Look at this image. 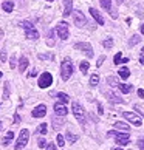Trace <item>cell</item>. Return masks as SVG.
Listing matches in <instances>:
<instances>
[{"label": "cell", "mask_w": 144, "mask_h": 150, "mask_svg": "<svg viewBox=\"0 0 144 150\" xmlns=\"http://www.w3.org/2000/svg\"><path fill=\"white\" fill-rule=\"evenodd\" d=\"M107 136L109 138H115V141L118 146H127L130 142V135L129 133H116V132H107Z\"/></svg>", "instance_id": "6da1fadb"}, {"label": "cell", "mask_w": 144, "mask_h": 150, "mask_svg": "<svg viewBox=\"0 0 144 150\" xmlns=\"http://www.w3.org/2000/svg\"><path fill=\"white\" fill-rule=\"evenodd\" d=\"M71 74H73V64H71L70 59H64L62 64H60V76H62L64 81H68Z\"/></svg>", "instance_id": "7a4b0ae2"}, {"label": "cell", "mask_w": 144, "mask_h": 150, "mask_svg": "<svg viewBox=\"0 0 144 150\" xmlns=\"http://www.w3.org/2000/svg\"><path fill=\"white\" fill-rule=\"evenodd\" d=\"M71 110H73V115H74V118L77 119V122L84 124L85 122V110L82 108V105L74 101L73 104H71Z\"/></svg>", "instance_id": "3957f363"}, {"label": "cell", "mask_w": 144, "mask_h": 150, "mask_svg": "<svg viewBox=\"0 0 144 150\" xmlns=\"http://www.w3.org/2000/svg\"><path fill=\"white\" fill-rule=\"evenodd\" d=\"M28 139H30V132L26 130V129H23L20 132V135H19V138H17V142H16V150H22V149H25V146L28 144Z\"/></svg>", "instance_id": "277c9868"}, {"label": "cell", "mask_w": 144, "mask_h": 150, "mask_svg": "<svg viewBox=\"0 0 144 150\" xmlns=\"http://www.w3.org/2000/svg\"><path fill=\"white\" fill-rule=\"evenodd\" d=\"M56 33H57V36L62 39V40H67L68 39V23L67 22H59L57 26H56Z\"/></svg>", "instance_id": "5b68a950"}, {"label": "cell", "mask_w": 144, "mask_h": 150, "mask_svg": "<svg viewBox=\"0 0 144 150\" xmlns=\"http://www.w3.org/2000/svg\"><path fill=\"white\" fill-rule=\"evenodd\" d=\"M73 20H74V25L77 28H84L87 25V20H85V16L82 14V11H73Z\"/></svg>", "instance_id": "8992f818"}, {"label": "cell", "mask_w": 144, "mask_h": 150, "mask_svg": "<svg viewBox=\"0 0 144 150\" xmlns=\"http://www.w3.org/2000/svg\"><path fill=\"white\" fill-rule=\"evenodd\" d=\"M51 84H53V76H51V73H47V71H45V73H42V76L39 77V84H37V85L40 87V88H48Z\"/></svg>", "instance_id": "52a82bcc"}, {"label": "cell", "mask_w": 144, "mask_h": 150, "mask_svg": "<svg viewBox=\"0 0 144 150\" xmlns=\"http://www.w3.org/2000/svg\"><path fill=\"white\" fill-rule=\"evenodd\" d=\"M123 116L129 121V122H132L135 127H140L141 124H143V119H141V116H138V115H135V113H132V112H124L123 113Z\"/></svg>", "instance_id": "ba28073f"}, {"label": "cell", "mask_w": 144, "mask_h": 150, "mask_svg": "<svg viewBox=\"0 0 144 150\" xmlns=\"http://www.w3.org/2000/svg\"><path fill=\"white\" fill-rule=\"evenodd\" d=\"M74 48H76V50H81V51H84L88 57H92V56H93L92 45H90V43H87V42H79V43H76Z\"/></svg>", "instance_id": "9c48e42d"}, {"label": "cell", "mask_w": 144, "mask_h": 150, "mask_svg": "<svg viewBox=\"0 0 144 150\" xmlns=\"http://www.w3.org/2000/svg\"><path fill=\"white\" fill-rule=\"evenodd\" d=\"M47 115V107L43 104H40V105H37V107L33 110V113H31V116L33 118H43V116Z\"/></svg>", "instance_id": "30bf717a"}, {"label": "cell", "mask_w": 144, "mask_h": 150, "mask_svg": "<svg viewBox=\"0 0 144 150\" xmlns=\"http://www.w3.org/2000/svg\"><path fill=\"white\" fill-rule=\"evenodd\" d=\"M104 94L107 96V99H109L110 102H113V104H124V99L123 98H118L115 93H112L110 90H106V91H104Z\"/></svg>", "instance_id": "8fae6325"}, {"label": "cell", "mask_w": 144, "mask_h": 150, "mask_svg": "<svg viewBox=\"0 0 144 150\" xmlns=\"http://www.w3.org/2000/svg\"><path fill=\"white\" fill-rule=\"evenodd\" d=\"M101 5H102V8L106 9V11H109L110 16H112L113 19L118 17V14H116V13H115V9L112 8V0H101Z\"/></svg>", "instance_id": "7c38bea8"}, {"label": "cell", "mask_w": 144, "mask_h": 150, "mask_svg": "<svg viewBox=\"0 0 144 150\" xmlns=\"http://www.w3.org/2000/svg\"><path fill=\"white\" fill-rule=\"evenodd\" d=\"M54 113H56L57 116H65L68 113V110H67V107H65L62 102H56L54 104Z\"/></svg>", "instance_id": "4fadbf2b"}, {"label": "cell", "mask_w": 144, "mask_h": 150, "mask_svg": "<svg viewBox=\"0 0 144 150\" xmlns=\"http://www.w3.org/2000/svg\"><path fill=\"white\" fill-rule=\"evenodd\" d=\"M64 5H65V9H64V17H68V16L73 13V0H64Z\"/></svg>", "instance_id": "5bb4252c"}, {"label": "cell", "mask_w": 144, "mask_h": 150, "mask_svg": "<svg viewBox=\"0 0 144 150\" xmlns=\"http://www.w3.org/2000/svg\"><path fill=\"white\" fill-rule=\"evenodd\" d=\"M90 14L93 16V19L96 20V23H98V25H104V19H102V16L99 14V11H98V9L90 8Z\"/></svg>", "instance_id": "9a60e30c"}, {"label": "cell", "mask_w": 144, "mask_h": 150, "mask_svg": "<svg viewBox=\"0 0 144 150\" xmlns=\"http://www.w3.org/2000/svg\"><path fill=\"white\" fill-rule=\"evenodd\" d=\"M25 36H26V39L37 40V39H39V33H37L34 28H30V30H25Z\"/></svg>", "instance_id": "2e32d148"}, {"label": "cell", "mask_w": 144, "mask_h": 150, "mask_svg": "<svg viewBox=\"0 0 144 150\" xmlns=\"http://www.w3.org/2000/svg\"><path fill=\"white\" fill-rule=\"evenodd\" d=\"M64 124H65V121H64L62 118H60V116H57V115H56V116L53 118V127H54L56 130H59Z\"/></svg>", "instance_id": "e0dca14e"}, {"label": "cell", "mask_w": 144, "mask_h": 150, "mask_svg": "<svg viewBox=\"0 0 144 150\" xmlns=\"http://www.w3.org/2000/svg\"><path fill=\"white\" fill-rule=\"evenodd\" d=\"M28 64H30V60L26 57H20V64H19V71H20V73H23V71L26 70Z\"/></svg>", "instance_id": "ac0fdd59"}, {"label": "cell", "mask_w": 144, "mask_h": 150, "mask_svg": "<svg viewBox=\"0 0 144 150\" xmlns=\"http://www.w3.org/2000/svg\"><path fill=\"white\" fill-rule=\"evenodd\" d=\"M118 88H119V90L123 91L124 94L130 93L132 90H133V87H132V85H129V84H119V85H118Z\"/></svg>", "instance_id": "d6986e66"}, {"label": "cell", "mask_w": 144, "mask_h": 150, "mask_svg": "<svg viewBox=\"0 0 144 150\" xmlns=\"http://www.w3.org/2000/svg\"><path fill=\"white\" fill-rule=\"evenodd\" d=\"M115 129H118V130H124V132H129V124H126V122H115Z\"/></svg>", "instance_id": "ffe728a7"}, {"label": "cell", "mask_w": 144, "mask_h": 150, "mask_svg": "<svg viewBox=\"0 0 144 150\" xmlns=\"http://www.w3.org/2000/svg\"><path fill=\"white\" fill-rule=\"evenodd\" d=\"M107 84H110L112 87H118V85L121 84V82H119L118 77H115V76H109V77H107Z\"/></svg>", "instance_id": "44dd1931"}, {"label": "cell", "mask_w": 144, "mask_h": 150, "mask_svg": "<svg viewBox=\"0 0 144 150\" xmlns=\"http://www.w3.org/2000/svg\"><path fill=\"white\" fill-rule=\"evenodd\" d=\"M2 8H3L5 13H11V11L14 9V3H13V2H3Z\"/></svg>", "instance_id": "7402d4cb"}, {"label": "cell", "mask_w": 144, "mask_h": 150, "mask_svg": "<svg viewBox=\"0 0 144 150\" xmlns=\"http://www.w3.org/2000/svg\"><path fill=\"white\" fill-rule=\"evenodd\" d=\"M119 77H123V79H127V77L130 76V71H129V68H126V67H123V68H119Z\"/></svg>", "instance_id": "603a6c76"}, {"label": "cell", "mask_w": 144, "mask_h": 150, "mask_svg": "<svg viewBox=\"0 0 144 150\" xmlns=\"http://www.w3.org/2000/svg\"><path fill=\"white\" fill-rule=\"evenodd\" d=\"M88 67H90V64H88L87 60H82V62H81V65H79V70H81V73H82V74H87Z\"/></svg>", "instance_id": "cb8c5ba5"}, {"label": "cell", "mask_w": 144, "mask_h": 150, "mask_svg": "<svg viewBox=\"0 0 144 150\" xmlns=\"http://www.w3.org/2000/svg\"><path fill=\"white\" fill-rule=\"evenodd\" d=\"M57 101L62 102V104H67L70 101V98H68V94H65V93H57Z\"/></svg>", "instance_id": "d4e9b609"}, {"label": "cell", "mask_w": 144, "mask_h": 150, "mask_svg": "<svg viewBox=\"0 0 144 150\" xmlns=\"http://www.w3.org/2000/svg\"><path fill=\"white\" fill-rule=\"evenodd\" d=\"M13 138H14V133L13 132H8L6 136H5V139H3V146H8V144L13 141Z\"/></svg>", "instance_id": "484cf974"}, {"label": "cell", "mask_w": 144, "mask_h": 150, "mask_svg": "<svg viewBox=\"0 0 144 150\" xmlns=\"http://www.w3.org/2000/svg\"><path fill=\"white\" fill-rule=\"evenodd\" d=\"M141 42V36H132V39L129 40V45L130 47H135L136 43H140Z\"/></svg>", "instance_id": "4316f807"}, {"label": "cell", "mask_w": 144, "mask_h": 150, "mask_svg": "<svg viewBox=\"0 0 144 150\" xmlns=\"http://www.w3.org/2000/svg\"><path fill=\"white\" fill-rule=\"evenodd\" d=\"M47 130H48V127H47L45 122H42V124L37 127V133H40V135H47Z\"/></svg>", "instance_id": "83f0119b"}, {"label": "cell", "mask_w": 144, "mask_h": 150, "mask_svg": "<svg viewBox=\"0 0 144 150\" xmlns=\"http://www.w3.org/2000/svg\"><path fill=\"white\" fill-rule=\"evenodd\" d=\"M98 84H99V74H93L90 77V85L92 87H96Z\"/></svg>", "instance_id": "f1b7e54d"}, {"label": "cell", "mask_w": 144, "mask_h": 150, "mask_svg": "<svg viewBox=\"0 0 144 150\" xmlns=\"http://www.w3.org/2000/svg\"><path fill=\"white\" fill-rule=\"evenodd\" d=\"M67 139H68V142H70V144H74V142L77 141V136H76V135H73L71 132H67Z\"/></svg>", "instance_id": "f546056e"}, {"label": "cell", "mask_w": 144, "mask_h": 150, "mask_svg": "<svg viewBox=\"0 0 144 150\" xmlns=\"http://www.w3.org/2000/svg\"><path fill=\"white\" fill-rule=\"evenodd\" d=\"M39 59H40V60H45V59H48V60H53V59H54V54H53V53H47V54H39Z\"/></svg>", "instance_id": "4dcf8cb0"}, {"label": "cell", "mask_w": 144, "mask_h": 150, "mask_svg": "<svg viewBox=\"0 0 144 150\" xmlns=\"http://www.w3.org/2000/svg\"><path fill=\"white\" fill-rule=\"evenodd\" d=\"M9 98V82H5V87H3V99H8Z\"/></svg>", "instance_id": "1f68e13d"}, {"label": "cell", "mask_w": 144, "mask_h": 150, "mask_svg": "<svg viewBox=\"0 0 144 150\" xmlns=\"http://www.w3.org/2000/svg\"><path fill=\"white\" fill-rule=\"evenodd\" d=\"M53 34H54V31H53V30L48 33V39H47V43H48L50 47H53V45H54V37H53Z\"/></svg>", "instance_id": "d6a6232c"}, {"label": "cell", "mask_w": 144, "mask_h": 150, "mask_svg": "<svg viewBox=\"0 0 144 150\" xmlns=\"http://www.w3.org/2000/svg\"><path fill=\"white\" fill-rule=\"evenodd\" d=\"M102 45H104V48H107V50H110L113 47V39H106V40L102 42Z\"/></svg>", "instance_id": "836d02e7"}, {"label": "cell", "mask_w": 144, "mask_h": 150, "mask_svg": "<svg viewBox=\"0 0 144 150\" xmlns=\"http://www.w3.org/2000/svg\"><path fill=\"white\" fill-rule=\"evenodd\" d=\"M121 59H123V53L119 51V53H116V54H115L113 64H115V65H119V62H121Z\"/></svg>", "instance_id": "e575fe53"}, {"label": "cell", "mask_w": 144, "mask_h": 150, "mask_svg": "<svg viewBox=\"0 0 144 150\" xmlns=\"http://www.w3.org/2000/svg\"><path fill=\"white\" fill-rule=\"evenodd\" d=\"M16 60H17V56H16V54H13V56H11V59H9V67H11V68H16V65H17V62H16Z\"/></svg>", "instance_id": "d590c367"}, {"label": "cell", "mask_w": 144, "mask_h": 150, "mask_svg": "<svg viewBox=\"0 0 144 150\" xmlns=\"http://www.w3.org/2000/svg\"><path fill=\"white\" fill-rule=\"evenodd\" d=\"M22 26H23V28L25 30H30V28H34V25H33L31 23V22H28V20H23V22H22V23H20Z\"/></svg>", "instance_id": "8d00e7d4"}, {"label": "cell", "mask_w": 144, "mask_h": 150, "mask_svg": "<svg viewBox=\"0 0 144 150\" xmlns=\"http://www.w3.org/2000/svg\"><path fill=\"white\" fill-rule=\"evenodd\" d=\"M56 139H57V146H59V147H64V144H65L64 136H62V135H57V138H56Z\"/></svg>", "instance_id": "74e56055"}, {"label": "cell", "mask_w": 144, "mask_h": 150, "mask_svg": "<svg viewBox=\"0 0 144 150\" xmlns=\"http://www.w3.org/2000/svg\"><path fill=\"white\" fill-rule=\"evenodd\" d=\"M5 60H6V50H2V51H0V62H5Z\"/></svg>", "instance_id": "f35d334b"}, {"label": "cell", "mask_w": 144, "mask_h": 150, "mask_svg": "<svg viewBox=\"0 0 144 150\" xmlns=\"http://www.w3.org/2000/svg\"><path fill=\"white\" fill-rule=\"evenodd\" d=\"M104 60H106V56H101V57L98 59V64H96V65H98V67H101V65L104 64Z\"/></svg>", "instance_id": "ab89813d"}, {"label": "cell", "mask_w": 144, "mask_h": 150, "mask_svg": "<svg viewBox=\"0 0 144 150\" xmlns=\"http://www.w3.org/2000/svg\"><path fill=\"white\" fill-rule=\"evenodd\" d=\"M98 113H99V115H104V107H102V104H98Z\"/></svg>", "instance_id": "60d3db41"}, {"label": "cell", "mask_w": 144, "mask_h": 150, "mask_svg": "<svg viewBox=\"0 0 144 150\" xmlns=\"http://www.w3.org/2000/svg\"><path fill=\"white\" fill-rule=\"evenodd\" d=\"M45 146H47L45 139H43V138H40V139H39V147H45Z\"/></svg>", "instance_id": "b9f144b4"}, {"label": "cell", "mask_w": 144, "mask_h": 150, "mask_svg": "<svg viewBox=\"0 0 144 150\" xmlns=\"http://www.w3.org/2000/svg\"><path fill=\"white\" fill-rule=\"evenodd\" d=\"M138 147H140V150H144V139L138 141Z\"/></svg>", "instance_id": "7bdbcfd3"}, {"label": "cell", "mask_w": 144, "mask_h": 150, "mask_svg": "<svg viewBox=\"0 0 144 150\" xmlns=\"http://www.w3.org/2000/svg\"><path fill=\"white\" fill-rule=\"evenodd\" d=\"M45 149H47V150H57V149H56V146H54V144H48V146H47Z\"/></svg>", "instance_id": "ee69618b"}, {"label": "cell", "mask_w": 144, "mask_h": 150, "mask_svg": "<svg viewBox=\"0 0 144 150\" xmlns=\"http://www.w3.org/2000/svg\"><path fill=\"white\" fill-rule=\"evenodd\" d=\"M19 122H20V116L16 113V115H14V124H19Z\"/></svg>", "instance_id": "f6af8a7d"}, {"label": "cell", "mask_w": 144, "mask_h": 150, "mask_svg": "<svg viewBox=\"0 0 144 150\" xmlns=\"http://www.w3.org/2000/svg\"><path fill=\"white\" fill-rule=\"evenodd\" d=\"M37 76V71L36 70H31V73H28V77H36Z\"/></svg>", "instance_id": "bcb514c9"}, {"label": "cell", "mask_w": 144, "mask_h": 150, "mask_svg": "<svg viewBox=\"0 0 144 150\" xmlns=\"http://www.w3.org/2000/svg\"><path fill=\"white\" fill-rule=\"evenodd\" d=\"M138 96H140V98H144V90H143V88H140V90H138Z\"/></svg>", "instance_id": "7dc6e473"}, {"label": "cell", "mask_w": 144, "mask_h": 150, "mask_svg": "<svg viewBox=\"0 0 144 150\" xmlns=\"http://www.w3.org/2000/svg\"><path fill=\"white\" fill-rule=\"evenodd\" d=\"M129 60H130V59H127V57H124V59H121V64H127V62H129Z\"/></svg>", "instance_id": "c3c4849f"}, {"label": "cell", "mask_w": 144, "mask_h": 150, "mask_svg": "<svg viewBox=\"0 0 144 150\" xmlns=\"http://www.w3.org/2000/svg\"><path fill=\"white\" fill-rule=\"evenodd\" d=\"M140 62L144 65V54H141V57H140Z\"/></svg>", "instance_id": "681fc988"}, {"label": "cell", "mask_w": 144, "mask_h": 150, "mask_svg": "<svg viewBox=\"0 0 144 150\" xmlns=\"http://www.w3.org/2000/svg\"><path fill=\"white\" fill-rule=\"evenodd\" d=\"M115 2H116V3H118V5H121V3H124V2H126V0H115Z\"/></svg>", "instance_id": "f907efd6"}, {"label": "cell", "mask_w": 144, "mask_h": 150, "mask_svg": "<svg viewBox=\"0 0 144 150\" xmlns=\"http://www.w3.org/2000/svg\"><path fill=\"white\" fill-rule=\"evenodd\" d=\"M140 31H141V34H144V23L141 25V28H140Z\"/></svg>", "instance_id": "816d5d0a"}, {"label": "cell", "mask_w": 144, "mask_h": 150, "mask_svg": "<svg viewBox=\"0 0 144 150\" xmlns=\"http://www.w3.org/2000/svg\"><path fill=\"white\" fill-rule=\"evenodd\" d=\"M113 150H123V149H121V146H119V147H115Z\"/></svg>", "instance_id": "f5cc1de1"}, {"label": "cell", "mask_w": 144, "mask_h": 150, "mask_svg": "<svg viewBox=\"0 0 144 150\" xmlns=\"http://www.w3.org/2000/svg\"><path fill=\"white\" fill-rule=\"evenodd\" d=\"M2 36H3V31H2V30H0V39H2Z\"/></svg>", "instance_id": "db71d44e"}, {"label": "cell", "mask_w": 144, "mask_h": 150, "mask_svg": "<svg viewBox=\"0 0 144 150\" xmlns=\"http://www.w3.org/2000/svg\"><path fill=\"white\" fill-rule=\"evenodd\" d=\"M2 76H3V73H2V71H0V77H2Z\"/></svg>", "instance_id": "11a10c76"}, {"label": "cell", "mask_w": 144, "mask_h": 150, "mask_svg": "<svg viewBox=\"0 0 144 150\" xmlns=\"http://www.w3.org/2000/svg\"><path fill=\"white\" fill-rule=\"evenodd\" d=\"M0 130H2V122H0Z\"/></svg>", "instance_id": "9f6ffc18"}, {"label": "cell", "mask_w": 144, "mask_h": 150, "mask_svg": "<svg viewBox=\"0 0 144 150\" xmlns=\"http://www.w3.org/2000/svg\"><path fill=\"white\" fill-rule=\"evenodd\" d=\"M47 2H53V0H47Z\"/></svg>", "instance_id": "6f0895ef"}, {"label": "cell", "mask_w": 144, "mask_h": 150, "mask_svg": "<svg viewBox=\"0 0 144 150\" xmlns=\"http://www.w3.org/2000/svg\"><path fill=\"white\" fill-rule=\"evenodd\" d=\"M143 53H144V48H143Z\"/></svg>", "instance_id": "680465c9"}]
</instances>
